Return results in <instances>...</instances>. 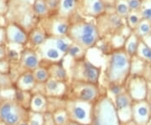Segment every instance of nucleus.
<instances>
[{
    "instance_id": "cd10ccee",
    "label": "nucleus",
    "mask_w": 151,
    "mask_h": 125,
    "mask_svg": "<svg viewBox=\"0 0 151 125\" xmlns=\"http://www.w3.org/2000/svg\"><path fill=\"white\" fill-rule=\"evenodd\" d=\"M52 121L55 125H66L70 122L69 114L65 106L57 108L52 114Z\"/></svg>"
},
{
    "instance_id": "6e6552de",
    "label": "nucleus",
    "mask_w": 151,
    "mask_h": 125,
    "mask_svg": "<svg viewBox=\"0 0 151 125\" xmlns=\"http://www.w3.org/2000/svg\"><path fill=\"white\" fill-rule=\"evenodd\" d=\"M26 108L22 107L16 100L5 99L0 102V120L5 125H18L28 119Z\"/></svg>"
},
{
    "instance_id": "f8f14e48",
    "label": "nucleus",
    "mask_w": 151,
    "mask_h": 125,
    "mask_svg": "<svg viewBox=\"0 0 151 125\" xmlns=\"http://www.w3.org/2000/svg\"><path fill=\"white\" fill-rule=\"evenodd\" d=\"M5 31L8 45L24 47L29 43V32L15 22H7Z\"/></svg>"
},
{
    "instance_id": "a19ab883",
    "label": "nucleus",
    "mask_w": 151,
    "mask_h": 125,
    "mask_svg": "<svg viewBox=\"0 0 151 125\" xmlns=\"http://www.w3.org/2000/svg\"><path fill=\"white\" fill-rule=\"evenodd\" d=\"M9 60L7 58L4 59V60H0V71L5 74H9Z\"/></svg>"
},
{
    "instance_id": "2eb2a0df",
    "label": "nucleus",
    "mask_w": 151,
    "mask_h": 125,
    "mask_svg": "<svg viewBox=\"0 0 151 125\" xmlns=\"http://www.w3.org/2000/svg\"><path fill=\"white\" fill-rule=\"evenodd\" d=\"M133 102V98L127 91L114 98V104L122 124H127L132 121Z\"/></svg>"
},
{
    "instance_id": "9d476101",
    "label": "nucleus",
    "mask_w": 151,
    "mask_h": 125,
    "mask_svg": "<svg viewBox=\"0 0 151 125\" xmlns=\"http://www.w3.org/2000/svg\"><path fill=\"white\" fill-rule=\"evenodd\" d=\"M39 24L45 30L49 36H68L70 19L53 14L40 20Z\"/></svg>"
},
{
    "instance_id": "09e8293b",
    "label": "nucleus",
    "mask_w": 151,
    "mask_h": 125,
    "mask_svg": "<svg viewBox=\"0 0 151 125\" xmlns=\"http://www.w3.org/2000/svg\"><path fill=\"white\" fill-rule=\"evenodd\" d=\"M2 100V94H1V90H0V102Z\"/></svg>"
},
{
    "instance_id": "7ed1b4c3",
    "label": "nucleus",
    "mask_w": 151,
    "mask_h": 125,
    "mask_svg": "<svg viewBox=\"0 0 151 125\" xmlns=\"http://www.w3.org/2000/svg\"><path fill=\"white\" fill-rule=\"evenodd\" d=\"M114 102L107 94L101 95L93 103L91 125H121Z\"/></svg>"
},
{
    "instance_id": "9b49d317",
    "label": "nucleus",
    "mask_w": 151,
    "mask_h": 125,
    "mask_svg": "<svg viewBox=\"0 0 151 125\" xmlns=\"http://www.w3.org/2000/svg\"><path fill=\"white\" fill-rule=\"evenodd\" d=\"M127 92L134 101L147 99L149 95V82L141 75L130 76L126 83Z\"/></svg>"
},
{
    "instance_id": "4be33fe9",
    "label": "nucleus",
    "mask_w": 151,
    "mask_h": 125,
    "mask_svg": "<svg viewBox=\"0 0 151 125\" xmlns=\"http://www.w3.org/2000/svg\"><path fill=\"white\" fill-rule=\"evenodd\" d=\"M38 83L35 81L33 71H24L18 76L16 81V88L22 91L30 92L33 90Z\"/></svg>"
},
{
    "instance_id": "37998d69",
    "label": "nucleus",
    "mask_w": 151,
    "mask_h": 125,
    "mask_svg": "<svg viewBox=\"0 0 151 125\" xmlns=\"http://www.w3.org/2000/svg\"><path fill=\"white\" fill-rule=\"evenodd\" d=\"M7 44L5 26H0V45Z\"/></svg>"
},
{
    "instance_id": "aec40b11",
    "label": "nucleus",
    "mask_w": 151,
    "mask_h": 125,
    "mask_svg": "<svg viewBox=\"0 0 151 125\" xmlns=\"http://www.w3.org/2000/svg\"><path fill=\"white\" fill-rule=\"evenodd\" d=\"M62 63L63 60L58 62H48L46 67L48 69L50 78L61 82H68L70 80V74H68Z\"/></svg>"
},
{
    "instance_id": "393cba45",
    "label": "nucleus",
    "mask_w": 151,
    "mask_h": 125,
    "mask_svg": "<svg viewBox=\"0 0 151 125\" xmlns=\"http://www.w3.org/2000/svg\"><path fill=\"white\" fill-rule=\"evenodd\" d=\"M32 7L35 14L40 20L44 19L52 14L47 5L46 0H35Z\"/></svg>"
},
{
    "instance_id": "412c9836",
    "label": "nucleus",
    "mask_w": 151,
    "mask_h": 125,
    "mask_svg": "<svg viewBox=\"0 0 151 125\" xmlns=\"http://www.w3.org/2000/svg\"><path fill=\"white\" fill-rule=\"evenodd\" d=\"M49 35L43 28L39 24L35 27H34L29 32V45L34 48H38L42 45L45 40L48 39Z\"/></svg>"
},
{
    "instance_id": "5701e85b",
    "label": "nucleus",
    "mask_w": 151,
    "mask_h": 125,
    "mask_svg": "<svg viewBox=\"0 0 151 125\" xmlns=\"http://www.w3.org/2000/svg\"><path fill=\"white\" fill-rule=\"evenodd\" d=\"M48 106V97H46L43 93H36L32 94L29 106L32 112L44 114L45 112H46Z\"/></svg>"
},
{
    "instance_id": "b1692460",
    "label": "nucleus",
    "mask_w": 151,
    "mask_h": 125,
    "mask_svg": "<svg viewBox=\"0 0 151 125\" xmlns=\"http://www.w3.org/2000/svg\"><path fill=\"white\" fill-rule=\"evenodd\" d=\"M140 40L141 39L133 31H130L129 34L126 36L123 48L127 52V54L129 55L130 58L134 57L137 55Z\"/></svg>"
},
{
    "instance_id": "0eeeda50",
    "label": "nucleus",
    "mask_w": 151,
    "mask_h": 125,
    "mask_svg": "<svg viewBox=\"0 0 151 125\" xmlns=\"http://www.w3.org/2000/svg\"><path fill=\"white\" fill-rule=\"evenodd\" d=\"M93 103L75 99H65V108L70 120L81 125L92 124Z\"/></svg>"
},
{
    "instance_id": "f03ea898",
    "label": "nucleus",
    "mask_w": 151,
    "mask_h": 125,
    "mask_svg": "<svg viewBox=\"0 0 151 125\" xmlns=\"http://www.w3.org/2000/svg\"><path fill=\"white\" fill-rule=\"evenodd\" d=\"M68 37L87 50L94 48L102 39L96 22L88 21L83 18L70 20Z\"/></svg>"
},
{
    "instance_id": "c756f323",
    "label": "nucleus",
    "mask_w": 151,
    "mask_h": 125,
    "mask_svg": "<svg viewBox=\"0 0 151 125\" xmlns=\"http://www.w3.org/2000/svg\"><path fill=\"white\" fill-rule=\"evenodd\" d=\"M86 52H87V50L84 49L78 44L72 42L70 45V49L68 50L67 55L70 56L72 60H79L81 58L86 57Z\"/></svg>"
},
{
    "instance_id": "c9c22d12",
    "label": "nucleus",
    "mask_w": 151,
    "mask_h": 125,
    "mask_svg": "<svg viewBox=\"0 0 151 125\" xmlns=\"http://www.w3.org/2000/svg\"><path fill=\"white\" fill-rule=\"evenodd\" d=\"M108 91L110 94H113V97L115 98L121 93H124L127 91L126 85H120V84H113L108 86Z\"/></svg>"
},
{
    "instance_id": "7c9ffc66",
    "label": "nucleus",
    "mask_w": 151,
    "mask_h": 125,
    "mask_svg": "<svg viewBox=\"0 0 151 125\" xmlns=\"http://www.w3.org/2000/svg\"><path fill=\"white\" fill-rule=\"evenodd\" d=\"M141 20H142V17H141L139 12L131 11L129 14V15L125 19L126 27L128 28L130 31H134Z\"/></svg>"
},
{
    "instance_id": "72a5a7b5",
    "label": "nucleus",
    "mask_w": 151,
    "mask_h": 125,
    "mask_svg": "<svg viewBox=\"0 0 151 125\" xmlns=\"http://www.w3.org/2000/svg\"><path fill=\"white\" fill-rule=\"evenodd\" d=\"M139 12L142 19L151 22V0H143L142 6Z\"/></svg>"
},
{
    "instance_id": "de8ad7c7",
    "label": "nucleus",
    "mask_w": 151,
    "mask_h": 125,
    "mask_svg": "<svg viewBox=\"0 0 151 125\" xmlns=\"http://www.w3.org/2000/svg\"><path fill=\"white\" fill-rule=\"evenodd\" d=\"M66 125H81V124H76V123H73V122H71V121H70L68 124Z\"/></svg>"
},
{
    "instance_id": "f704fd0d",
    "label": "nucleus",
    "mask_w": 151,
    "mask_h": 125,
    "mask_svg": "<svg viewBox=\"0 0 151 125\" xmlns=\"http://www.w3.org/2000/svg\"><path fill=\"white\" fill-rule=\"evenodd\" d=\"M27 121L29 125H44L45 124L44 114L32 112L28 116Z\"/></svg>"
},
{
    "instance_id": "1a4fd4ad",
    "label": "nucleus",
    "mask_w": 151,
    "mask_h": 125,
    "mask_svg": "<svg viewBox=\"0 0 151 125\" xmlns=\"http://www.w3.org/2000/svg\"><path fill=\"white\" fill-rule=\"evenodd\" d=\"M96 24L102 38L121 34L126 27L125 19L119 17L114 11H107L102 16L98 17L96 19Z\"/></svg>"
},
{
    "instance_id": "f257e3e1",
    "label": "nucleus",
    "mask_w": 151,
    "mask_h": 125,
    "mask_svg": "<svg viewBox=\"0 0 151 125\" xmlns=\"http://www.w3.org/2000/svg\"><path fill=\"white\" fill-rule=\"evenodd\" d=\"M131 75V58L123 47L113 48L107 53L104 80L108 86L126 85Z\"/></svg>"
},
{
    "instance_id": "c03bdc74",
    "label": "nucleus",
    "mask_w": 151,
    "mask_h": 125,
    "mask_svg": "<svg viewBox=\"0 0 151 125\" xmlns=\"http://www.w3.org/2000/svg\"><path fill=\"white\" fill-rule=\"evenodd\" d=\"M143 40H144V41H145V43L151 48V34L149 36H147L146 38L144 39Z\"/></svg>"
},
{
    "instance_id": "a211bd4d",
    "label": "nucleus",
    "mask_w": 151,
    "mask_h": 125,
    "mask_svg": "<svg viewBox=\"0 0 151 125\" xmlns=\"http://www.w3.org/2000/svg\"><path fill=\"white\" fill-rule=\"evenodd\" d=\"M68 88V82L50 78L44 84V94L48 98H61L65 97Z\"/></svg>"
},
{
    "instance_id": "a878e982",
    "label": "nucleus",
    "mask_w": 151,
    "mask_h": 125,
    "mask_svg": "<svg viewBox=\"0 0 151 125\" xmlns=\"http://www.w3.org/2000/svg\"><path fill=\"white\" fill-rule=\"evenodd\" d=\"M113 11L125 19L131 12L128 0H113Z\"/></svg>"
},
{
    "instance_id": "ea45409f",
    "label": "nucleus",
    "mask_w": 151,
    "mask_h": 125,
    "mask_svg": "<svg viewBox=\"0 0 151 125\" xmlns=\"http://www.w3.org/2000/svg\"><path fill=\"white\" fill-rule=\"evenodd\" d=\"M129 5L131 11H137L139 12L143 0H128Z\"/></svg>"
},
{
    "instance_id": "2f4dec72",
    "label": "nucleus",
    "mask_w": 151,
    "mask_h": 125,
    "mask_svg": "<svg viewBox=\"0 0 151 125\" xmlns=\"http://www.w3.org/2000/svg\"><path fill=\"white\" fill-rule=\"evenodd\" d=\"M136 55L143 60L146 61L147 63L151 64V48L143 40H140L139 41Z\"/></svg>"
},
{
    "instance_id": "dca6fc26",
    "label": "nucleus",
    "mask_w": 151,
    "mask_h": 125,
    "mask_svg": "<svg viewBox=\"0 0 151 125\" xmlns=\"http://www.w3.org/2000/svg\"><path fill=\"white\" fill-rule=\"evenodd\" d=\"M36 49L41 58V61L58 62L62 61L65 57V55L56 48L50 36L42 45H40Z\"/></svg>"
},
{
    "instance_id": "473e14b6",
    "label": "nucleus",
    "mask_w": 151,
    "mask_h": 125,
    "mask_svg": "<svg viewBox=\"0 0 151 125\" xmlns=\"http://www.w3.org/2000/svg\"><path fill=\"white\" fill-rule=\"evenodd\" d=\"M33 74L38 84H45L50 78L46 66L40 65L35 71H33Z\"/></svg>"
},
{
    "instance_id": "4468645a",
    "label": "nucleus",
    "mask_w": 151,
    "mask_h": 125,
    "mask_svg": "<svg viewBox=\"0 0 151 125\" xmlns=\"http://www.w3.org/2000/svg\"><path fill=\"white\" fill-rule=\"evenodd\" d=\"M151 121V104L148 99L134 101L132 122L135 125H149Z\"/></svg>"
},
{
    "instance_id": "e433bc0d",
    "label": "nucleus",
    "mask_w": 151,
    "mask_h": 125,
    "mask_svg": "<svg viewBox=\"0 0 151 125\" xmlns=\"http://www.w3.org/2000/svg\"><path fill=\"white\" fill-rule=\"evenodd\" d=\"M20 54L21 51H18L14 48H10V46L9 45H7V59L9 61H19L20 58Z\"/></svg>"
},
{
    "instance_id": "8fccbe9b",
    "label": "nucleus",
    "mask_w": 151,
    "mask_h": 125,
    "mask_svg": "<svg viewBox=\"0 0 151 125\" xmlns=\"http://www.w3.org/2000/svg\"><path fill=\"white\" fill-rule=\"evenodd\" d=\"M1 18H2V17H0V19H1ZM0 26H4V25H3V24H1V21H0Z\"/></svg>"
},
{
    "instance_id": "49530a36",
    "label": "nucleus",
    "mask_w": 151,
    "mask_h": 125,
    "mask_svg": "<svg viewBox=\"0 0 151 125\" xmlns=\"http://www.w3.org/2000/svg\"><path fill=\"white\" fill-rule=\"evenodd\" d=\"M18 125H29V124H28V121L24 120V121H22L21 123H19Z\"/></svg>"
},
{
    "instance_id": "6ab92c4d",
    "label": "nucleus",
    "mask_w": 151,
    "mask_h": 125,
    "mask_svg": "<svg viewBox=\"0 0 151 125\" xmlns=\"http://www.w3.org/2000/svg\"><path fill=\"white\" fill-rule=\"evenodd\" d=\"M80 0H59L56 14L68 19H72L78 14Z\"/></svg>"
},
{
    "instance_id": "79ce46f5",
    "label": "nucleus",
    "mask_w": 151,
    "mask_h": 125,
    "mask_svg": "<svg viewBox=\"0 0 151 125\" xmlns=\"http://www.w3.org/2000/svg\"><path fill=\"white\" fill-rule=\"evenodd\" d=\"M7 58V44L0 45V60Z\"/></svg>"
},
{
    "instance_id": "ddd939ff",
    "label": "nucleus",
    "mask_w": 151,
    "mask_h": 125,
    "mask_svg": "<svg viewBox=\"0 0 151 125\" xmlns=\"http://www.w3.org/2000/svg\"><path fill=\"white\" fill-rule=\"evenodd\" d=\"M108 11L105 0H80L78 14L87 18L97 19Z\"/></svg>"
},
{
    "instance_id": "39448f33",
    "label": "nucleus",
    "mask_w": 151,
    "mask_h": 125,
    "mask_svg": "<svg viewBox=\"0 0 151 125\" xmlns=\"http://www.w3.org/2000/svg\"><path fill=\"white\" fill-rule=\"evenodd\" d=\"M102 73L101 66H97L86 57L79 60H72L70 66V81L84 82L99 84V79Z\"/></svg>"
},
{
    "instance_id": "c85d7f7f",
    "label": "nucleus",
    "mask_w": 151,
    "mask_h": 125,
    "mask_svg": "<svg viewBox=\"0 0 151 125\" xmlns=\"http://www.w3.org/2000/svg\"><path fill=\"white\" fill-rule=\"evenodd\" d=\"M133 32H134L141 40H144L151 34V22L142 19Z\"/></svg>"
},
{
    "instance_id": "a18cd8bd",
    "label": "nucleus",
    "mask_w": 151,
    "mask_h": 125,
    "mask_svg": "<svg viewBox=\"0 0 151 125\" xmlns=\"http://www.w3.org/2000/svg\"><path fill=\"white\" fill-rule=\"evenodd\" d=\"M21 3H24V4H31L32 5L35 2V0H18Z\"/></svg>"
},
{
    "instance_id": "4c0bfd02",
    "label": "nucleus",
    "mask_w": 151,
    "mask_h": 125,
    "mask_svg": "<svg viewBox=\"0 0 151 125\" xmlns=\"http://www.w3.org/2000/svg\"><path fill=\"white\" fill-rule=\"evenodd\" d=\"M12 86V81L9 74L0 71V88H8Z\"/></svg>"
},
{
    "instance_id": "f3484780",
    "label": "nucleus",
    "mask_w": 151,
    "mask_h": 125,
    "mask_svg": "<svg viewBox=\"0 0 151 125\" xmlns=\"http://www.w3.org/2000/svg\"><path fill=\"white\" fill-rule=\"evenodd\" d=\"M19 62L24 71H33L40 65L41 58L36 48L26 45L21 50Z\"/></svg>"
},
{
    "instance_id": "20e7f679",
    "label": "nucleus",
    "mask_w": 151,
    "mask_h": 125,
    "mask_svg": "<svg viewBox=\"0 0 151 125\" xmlns=\"http://www.w3.org/2000/svg\"><path fill=\"white\" fill-rule=\"evenodd\" d=\"M5 18L7 22H15L24 28L28 32L38 25L40 22L34 13L32 5L18 0H10L9 9Z\"/></svg>"
},
{
    "instance_id": "bb28decb",
    "label": "nucleus",
    "mask_w": 151,
    "mask_h": 125,
    "mask_svg": "<svg viewBox=\"0 0 151 125\" xmlns=\"http://www.w3.org/2000/svg\"><path fill=\"white\" fill-rule=\"evenodd\" d=\"M148 64L150 63H147L146 61L140 59L137 55L131 58V75L130 76H134V75L143 76Z\"/></svg>"
},
{
    "instance_id": "423d86ee",
    "label": "nucleus",
    "mask_w": 151,
    "mask_h": 125,
    "mask_svg": "<svg viewBox=\"0 0 151 125\" xmlns=\"http://www.w3.org/2000/svg\"><path fill=\"white\" fill-rule=\"evenodd\" d=\"M99 84L70 81L65 94L66 99H75L94 103L101 96Z\"/></svg>"
},
{
    "instance_id": "58836bf2",
    "label": "nucleus",
    "mask_w": 151,
    "mask_h": 125,
    "mask_svg": "<svg viewBox=\"0 0 151 125\" xmlns=\"http://www.w3.org/2000/svg\"><path fill=\"white\" fill-rule=\"evenodd\" d=\"M10 0H0V17H5L9 9Z\"/></svg>"
}]
</instances>
